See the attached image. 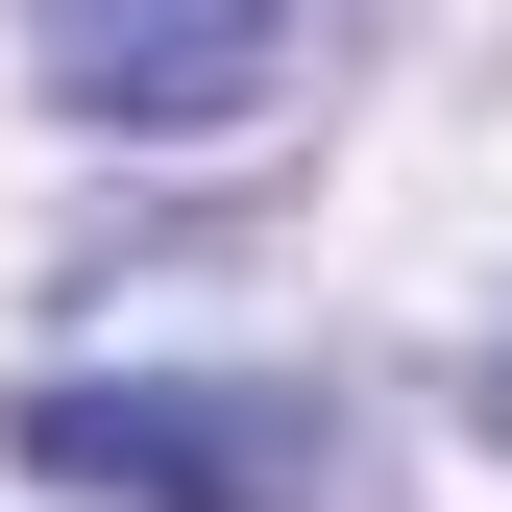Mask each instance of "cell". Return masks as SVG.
<instances>
[{"instance_id":"2","label":"cell","mask_w":512,"mask_h":512,"mask_svg":"<svg viewBox=\"0 0 512 512\" xmlns=\"http://www.w3.org/2000/svg\"><path fill=\"white\" fill-rule=\"evenodd\" d=\"M317 25L342 0H25V74L74 122H244L317 74Z\"/></svg>"},{"instance_id":"1","label":"cell","mask_w":512,"mask_h":512,"mask_svg":"<svg viewBox=\"0 0 512 512\" xmlns=\"http://www.w3.org/2000/svg\"><path fill=\"white\" fill-rule=\"evenodd\" d=\"M25 464L49 488H122V512H317V391H25Z\"/></svg>"},{"instance_id":"3","label":"cell","mask_w":512,"mask_h":512,"mask_svg":"<svg viewBox=\"0 0 512 512\" xmlns=\"http://www.w3.org/2000/svg\"><path fill=\"white\" fill-rule=\"evenodd\" d=\"M488 439H512V342H488Z\"/></svg>"}]
</instances>
